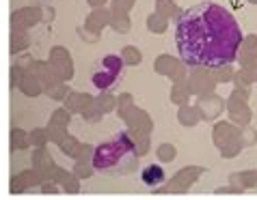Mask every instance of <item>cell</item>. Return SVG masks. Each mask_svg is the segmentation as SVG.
Instances as JSON below:
<instances>
[{
  "label": "cell",
  "instance_id": "1",
  "mask_svg": "<svg viewBox=\"0 0 257 200\" xmlns=\"http://www.w3.org/2000/svg\"><path fill=\"white\" fill-rule=\"evenodd\" d=\"M175 39L184 62L197 67H220L235 60L242 32L225 6L201 2L180 16Z\"/></svg>",
  "mask_w": 257,
  "mask_h": 200
},
{
  "label": "cell",
  "instance_id": "2",
  "mask_svg": "<svg viewBox=\"0 0 257 200\" xmlns=\"http://www.w3.org/2000/svg\"><path fill=\"white\" fill-rule=\"evenodd\" d=\"M137 146L127 132L115 134L110 140L102 142L93 153V168L95 172L106 176H121L127 174L137 166Z\"/></svg>",
  "mask_w": 257,
  "mask_h": 200
},
{
  "label": "cell",
  "instance_id": "3",
  "mask_svg": "<svg viewBox=\"0 0 257 200\" xmlns=\"http://www.w3.org/2000/svg\"><path fill=\"white\" fill-rule=\"evenodd\" d=\"M121 69H123V62H121L119 56H106L104 60H99L97 65L91 71V82L97 90H106L112 86V82L119 78Z\"/></svg>",
  "mask_w": 257,
  "mask_h": 200
},
{
  "label": "cell",
  "instance_id": "4",
  "mask_svg": "<svg viewBox=\"0 0 257 200\" xmlns=\"http://www.w3.org/2000/svg\"><path fill=\"white\" fill-rule=\"evenodd\" d=\"M141 181L145 188H160V185L164 183V168L158 166V164H149V166L143 168L141 172Z\"/></svg>",
  "mask_w": 257,
  "mask_h": 200
}]
</instances>
